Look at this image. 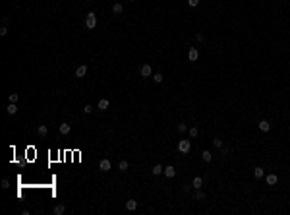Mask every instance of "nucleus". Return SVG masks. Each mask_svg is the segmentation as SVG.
<instances>
[{
  "label": "nucleus",
  "instance_id": "f8f14e48",
  "mask_svg": "<svg viewBox=\"0 0 290 215\" xmlns=\"http://www.w3.org/2000/svg\"><path fill=\"white\" fill-rule=\"evenodd\" d=\"M165 174H166V178H172V176L176 174V169L172 167V165H168V167L165 169Z\"/></svg>",
  "mask_w": 290,
  "mask_h": 215
},
{
  "label": "nucleus",
  "instance_id": "7c9ffc66",
  "mask_svg": "<svg viewBox=\"0 0 290 215\" xmlns=\"http://www.w3.org/2000/svg\"><path fill=\"white\" fill-rule=\"evenodd\" d=\"M2 188H4V190H6V188H10V180H8V178L2 180Z\"/></svg>",
  "mask_w": 290,
  "mask_h": 215
},
{
  "label": "nucleus",
  "instance_id": "4468645a",
  "mask_svg": "<svg viewBox=\"0 0 290 215\" xmlns=\"http://www.w3.org/2000/svg\"><path fill=\"white\" fill-rule=\"evenodd\" d=\"M192 186H193V188H201V186H203V178H201V176H195V178L192 180Z\"/></svg>",
  "mask_w": 290,
  "mask_h": 215
},
{
  "label": "nucleus",
  "instance_id": "423d86ee",
  "mask_svg": "<svg viewBox=\"0 0 290 215\" xmlns=\"http://www.w3.org/2000/svg\"><path fill=\"white\" fill-rule=\"evenodd\" d=\"M139 74H141V78H149V76H151V66L143 64L141 68H139Z\"/></svg>",
  "mask_w": 290,
  "mask_h": 215
},
{
  "label": "nucleus",
  "instance_id": "5701e85b",
  "mask_svg": "<svg viewBox=\"0 0 290 215\" xmlns=\"http://www.w3.org/2000/svg\"><path fill=\"white\" fill-rule=\"evenodd\" d=\"M197 126H192V128H190V130H188V134H190V138H195V136H197Z\"/></svg>",
  "mask_w": 290,
  "mask_h": 215
},
{
  "label": "nucleus",
  "instance_id": "aec40b11",
  "mask_svg": "<svg viewBox=\"0 0 290 215\" xmlns=\"http://www.w3.org/2000/svg\"><path fill=\"white\" fill-rule=\"evenodd\" d=\"M162 80H165V76H162V74H159V72H157V74H153V81H155V84H161Z\"/></svg>",
  "mask_w": 290,
  "mask_h": 215
},
{
  "label": "nucleus",
  "instance_id": "c756f323",
  "mask_svg": "<svg viewBox=\"0 0 290 215\" xmlns=\"http://www.w3.org/2000/svg\"><path fill=\"white\" fill-rule=\"evenodd\" d=\"M91 111H93V107H91V105H85V107H83V112H85V114H89Z\"/></svg>",
  "mask_w": 290,
  "mask_h": 215
},
{
  "label": "nucleus",
  "instance_id": "2f4dec72",
  "mask_svg": "<svg viewBox=\"0 0 290 215\" xmlns=\"http://www.w3.org/2000/svg\"><path fill=\"white\" fill-rule=\"evenodd\" d=\"M188 4H190V6H192V8H195V6H197V4H199V0H188Z\"/></svg>",
  "mask_w": 290,
  "mask_h": 215
},
{
  "label": "nucleus",
  "instance_id": "cd10ccee",
  "mask_svg": "<svg viewBox=\"0 0 290 215\" xmlns=\"http://www.w3.org/2000/svg\"><path fill=\"white\" fill-rule=\"evenodd\" d=\"M0 35H2V37H6V35H8V27H6V25H2V27H0Z\"/></svg>",
  "mask_w": 290,
  "mask_h": 215
},
{
  "label": "nucleus",
  "instance_id": "dca6fc26",
  "mask_svg": "<svg viewBox=\"0 0 290 215\" xmlns=\"http://www.w3.org/2000/svg\"><path fill=\"white\" fill-rule=\"evenodd\" d=\"M60 134H70V124L68 122H62V124H60Z\"/></svg>",
  "mask_w": 290,
  "mask_h": 215
},
{
  "label": "nucleus",
  "instance_id": "c85d7f7f",
  "mask_svg": "<svg viewBox=\"0 0 290 215\" xmlns=\"http://www.w3.org/2000/svg\"><path fill=\"white\" fill-rule=\"evenodd\" d=\"M203 39H205V37H203V33H195V41H197V43H201Z\"/></svg>",
  "mask_w": 290,
  "mask_h": 215
},
{
  "label": "nucleus",
  "instance_id": "a211bd4d",
  "mask_svg": "<svg viewBox=\"0 0 290 215\" xmlns=\"http://www.w3.org/2000/svg\"><path fill=\"white\" fill-rule=\"evenodd\" d=\"M6 112H8L10 116H12V114H16V112H18V107H16V103H10V105H8V109H6Z\"/></svg>",
  "mask_w": 290,
  "mask_h": 215
},
{
  "label": "nucleus",
  "instance_id": "2eb2a0df",
  "mask_svg": "<svg viewBox=\"0 0 290 215\" xmlns=\"http://www.w3.org/2000/svg\"><path fill=\"white\" fill-rule=\"evenodd\" d=\"M151 173L153 174H161V173H165V169H162V165H153V169H151Z\"/></svg>",
  "mask_w": 290,
  "mask_h": 215
},
{
  "label": "nucleus",
  "instance_id": "b1692460",
  "mask_svg": "<svg viewBox=\"0 0 290 215\" xmlns=\"http://www.w3.org/2000/svg\"><path fill=\"white\" fill-rule=\"evenodd\" d=\"M128 167H130L128 161H120V163H118V169H120V171H128Z\"/></svg>",
  "mask_w": 290,
  "mask_h": 215
},
{
  "label": "nucleus",
  "instance_id": "6e6552de",
  "mask_svg": "<svg viewBox=\"0 0 290 215\" xmlns=\"http://www.w3.org/2000/svg\"><path fill=\"white\" fill-rule=\"evenodd\" d=\"M126 209H128V211H135V209H138V201H135V200H128V201H126Z\"/></svg>",
  "mask_w": 290,
  "mask_h": 215
},
{
  "label": "nucleus",
  "instance_id": "4be33fe9",
  "mask_svg": "<svg viewBox=\"0 0 290 215\" xmlns=\"http://www.w3.org/2000/svg\"><path fill=\"white\" fill-rule=\"evenodd\" d=\"M37 132H39V136H46V134H48V128L43 124V126H39V128H37Z\"/></svg>",
  "mask_w": 290,
  "mask_h": 215
},
{
  "label": "nucleus",
  "instance_id": "473e14b6",
  "mask_svg": "<svg viewBox=\"0 0 290 215\" xmlns=\"http://www.w3.org/2000/svg\"><path fill=\"white\" fill-rule=\"evenodd\" d=\"M221 149H222V155H228V151H230V149H228V147H224V145H222Z\"/></svg>",
  "mask_w": 290,
  "mask_h": 215
},
{
  "label": "nucleus",
  "instance_id": "7ed1b4c3",
  "mask_svg": "<svg viewBox=\"0 0 290 215\" xmlns=\"http://www.w3.org/2000/svg\"><path fill=\"white\" fill-rule=\"evenodd\" d=\"M197 58H199V51H197L195 47H192V49L188 51V60H190V62H195Z\"/></svg>",
  "mask_w": 290,
  "mask_h": 215
},
{
  "label": "nucleus",
  "instance_id": "bb28decb",
  "mask_svg": "<svg viewBox=\"0 0 290 215\" xmlns=\"http://www.w3.org/2000/svg\"><path fill=\"white\" fill-rule=\"evenodd\" d=\"M178 132H182V134H184V132H188V126H186V124H178Z\"/></svg>",
  "mask_w": 290,
  "mask_h": 215
},
{
  "label": "nucleus",
  "instance_id": "1a4fd4ad",
  "mask_svg": "<svg viewBox=\"0 0 290 215\" xmlns=\"http://www.w3.org/2000/svg\"><path fill=\"white\" fill-rule=\"evenodd\" d=\"M112 12H114L116 16H118V14H122V12H124V6L120 4V2H114V4H112Z\"/></svg>",
  "mask_w": 290,
  "mask_h": 215
},
{
  "label": "nucleus",
  "instance_id": "a878e982",
  "mask_svg": "<svg viewBox=\"0 0 290 215\" xmlns=\"http://www.w3.org/2000/svg\"><path fill=\"white\" fill-rule=\"evenodd\" d=\"M8 99H10V103H16V101L19 99V95H18V93H10V97H8Z\"/></svg>",
  "mask_w": 290,
  "mask_h": 215
},
{
  "label": "nucleus",
  "instance_id": "393cba45",
  "mask_svg": "<svg viewBox=\"0 0 290 215\" xmlns=\"http://www.w3.org/2000/svg\"><path fill=\"white\" fill-rule=\"evenodd\" d=\"M213 145L221 149V147H222V140H221V138H215V140H213Z\"/></svg>",
  "mask_w": 290,
  "mask_h": 215
},
{
  "label": "nucleus",
  "instance_id": "f3484780",
  "mask_svg": "<svg viewBox=\"0 0 290 215\" xmlns=\"http://www.w3.org/2000/svg\"><path fill=\"white\" fill-rule=\"evenodd\" d=\"M201 157H203V161H205V163H211V161H213V153H211V151H203Z\"/></svg>",
  "mask_w": 290,
  "mask_h": 215
},
{
  "label": "nucleus",
  "instance_id": "9d476101",
  "mask_svg": "<svg viewBox=\"0 0 290 215\" xmlns=\"http://www.w3.org/2000/svg\"><path fill=\"white\" fill-rule=\"evenodd\" d=\"M259 130L261 132H269L271 130V124H269L267 120H259Z\"/></svg>",
  "mask_w": 290,
  "mask_h": 215
},
{
  "label": "nucleus",
  "instance_id": "412c9836",
  "mask_svg": "<svg viewBox=\"0 0 290 215\" xmlns=\"http://www.w3.org/2000/svg\"><path fill=\"white\" fill-rule=\"evenodd\" d=\"M64 211H66V207L62 206V204H58V206L54 207V213H56V215H62V213H64Z\"/></svg>",
  "mask_w": 290,
  "mask_h": 215
},
{
  "label": "nucleus",
  "instance_id": "9b49d317",
  "mask_svg": "<svg viewBox=\"0 0 290 215\" xmlns=\"http://www.w3.org/2000/svg\"><path fill=\"white\" fill-rule=\"evenodd\" d=\"M253 176H255V178L259 180V178H263V176H265V171H263L261 167H255V169H253Z\"/></svg>",
  "mask_w": 290,
  "mask_h": 215
},
{
  "label": "nucleus",
  "instance_id": "20e7f679",
  "mask_svg": "<svg viewBox=\"0 0 290 215\" xmlns=\"http://www.w3.org/2000/svg\"><path fill=\"white\" fill-rule=\"evenodd\" d=\"M99 169H101L103 173H108V171L112 169V165H110V161H108V159H101V163H99Z\"/></svg>",
  "mask_w": 290,
  "mask_h": 215
},
{
  "label": "nucleus",
  "instance_id": "f03ea898",
  "mask_svg": "<svg viewBox=\"0 0 290 215\" xmlns=\"http://www.w3.org/2000/svg\"><path fill=\"white\" fill-rule=\"evenodd\" d=\"M190 149H192L190 140H180L178 141V151H180V153H190Z\"/></svg>",
  "mask_w": 290,
  "mask_h": 215
},
{
  "label": "nucleus",
  "instance_id": "0eeeda50",
  "mask_svg": "<svg viewBox=\"0 0 290 215\" xmlns=\"http://www.w3.org/2000/svg\"><path fill=\"white\" fill-rule=\"evenodd\" d=\"M85 74H87V66H85V64L78 66V70H76V76H78V78H85Z\"/></svg>",
  "mask_w": 290,
  "mask_h": 215
},
{
  "label": "nucleus",
  "instance_id": "6ab92c4d",
  "mask_svg": "<svg viewBox=\"0 0 290 215\" xmlns=\"http://www.w3.org/2000/svg\"><path fill=\"white\" fill-rule=\"evenodd\" d=\"M193 198H195L197 201H201V200H205V194H203L199 188H195V194H193Z\"/></svg>",
  "mask_w": 290,
  "mask_h": 215
},
{
  "label": "nucleus",
  "instance_id": "f257e3e1",
  "mask_svg": "<svg viewBox=\"0 0 290 215\" xmlns=\"http://www.w3.org/2000/svg\"><path fill=\"white\" fill-rule=\"evenodd\" d=\"M85 27L87 29H95L97 27V16L93 14V12H89L87 18H85Z\"/></svg>",
  "mask_w": 290,
  "mask_h": 215
},
{
  "label": "nucleus",
  "instance_id": "72a5a7b5",
  "mask_svg": "<svg viewBox=\"0 0 290 215\" xmlns=\"http://www.w3.org/2000/svg\"><path fill=\"white\" fill-rule=\"evenodd\" d=\"M130 2H135V0H130Z\"/></svg>",
  "mask_w": 290,
  "mask_h": 215
},
{
  "label": "nucleus",
  "instance_id": "39448f33",
  "mask_svg": "<svg viewBox=\"0 0 290 215\" xmlns=\"http://www.w3.org/2000/svg\"><path fill=\"white\" fill-rule=\"evenodd\" d=\"M265 182H267L269 186H275V184L279 182V176H276L275 173H271V174H267V176H265Z\"/></svg>",
  "mask_w": 290,
  "mask_h": 215
},
{
  "label": "nucleus",
  "instance_id": "ddd939ff",
  "mask_svg": "<svg viewBox=\"0 0 290 215\" xmlns=\"http://www.w3.org/2000/svg\"><path fill=\"white\" fill-rule=\"evenodd\" d=\"M108 105H110V103H108V99H101V101H99V111L105 112L106 109H108Z\"/></svg>",
  "mask_w": 290,
  "mask_h": 215
}]
</instances>
